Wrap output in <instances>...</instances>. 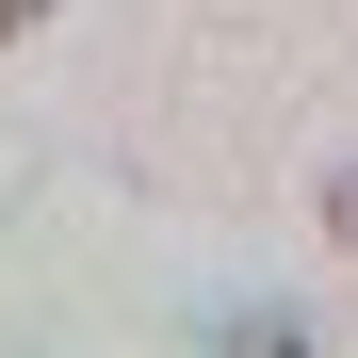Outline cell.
<instances>
[{"label":"cell","instance_id":"obj_3","mask_svg":"<svg viewBox=\"0 0 358 358\" xmlns=\"http://www.w3.org/2000/svg\"><path fill=\"white\" fill-rule=\"evenodd\" d=\"M326 228H342V245H358V163H342V212H326Z\"/></svg>","mask_w":358,"mask_h":358},{"label":"cell","instance_id":"obj_2","mask_svg":"<svg viewBox=\"0 0 358 358\" xmlns=\"http://www.w3.org/2000/svg\"><path fill=\"white\" fill-rule=\"evenodd\" d=\"M33 17H49V0H0V49H17V33H33Z\"/></svg>","mask_w":358,"mask_h":358},{"label":"cell","instance_id":"obj_1","mask_svg":"<svg viewBox=\"0 0 358 358\" xmlns=\"http://www.w3.org/2000/svg\"><path fill=\"white\" fill-rule=\"evenodd\" d=\"M212 358H310V342H293V310H277V326H261V310H245V326H228V342H212Z\"/></svg>","mask_w":358,"mask_h":358}]
</instances>
